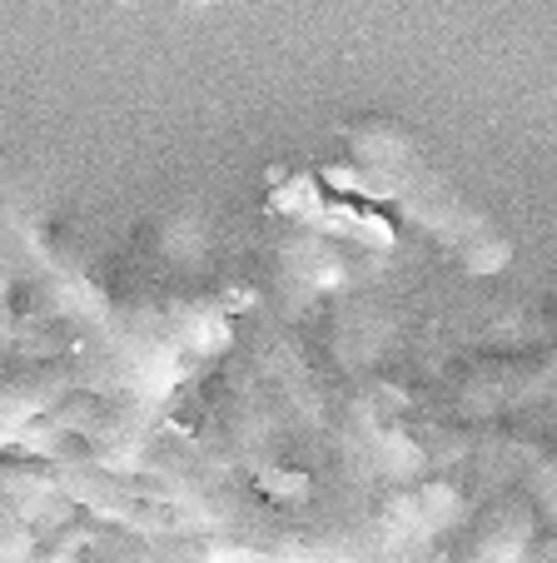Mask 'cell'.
Masks as SVG:
<instances>
[{"label": "cell", "mask_w": 557, "mask_h": 563, "mask_svg": "<svg viewBox=\"0 0 557 563\" xmlns=\"http://www.w3.org/2000/svg\"><path fill=\"white\" fill-rule=\"evenodd\" d=\"M453 489H389L364 499L304 504L279 514H234L210 543L214 563H364L443 529Z\"/></svg>", "instance_id": "1"}, {"label": "cell", "mask_w": 557, "mask_h": 563, "mask_svg": "<svg viewBox=\"0 0 557 563\" xmlns=\"http://www.w3.org/2000/svg\"><path fill=\"white\" fill-rule=\"evenodd\" d=\"M348 150H354V159H364L368 170H374V180L389 195H399L413 210V220L428 224L458 260H468L474 269H498L508 260V240L493 230V220H488L448 175L433 170L403 125H393V120H358V125H348Z\"/></svg>", "instance_id": "2"}, {"label": "cell", "mask_w": 557, "mask_h": 563, "mask_svg": "<svg viewBox=\"0 0 557 563\" xmlns=\"http://www.w3.org/2000/svg\"><path fill=\"white\" fill-rule=\"evenodd\" d=\"M65 384H70V364L65 360H41V364H25V369L5 374L0 379V439L15 434L45 405H55Z\"/></svg>", "instance_id": "3"}]
</instances>
